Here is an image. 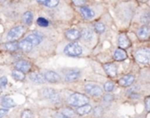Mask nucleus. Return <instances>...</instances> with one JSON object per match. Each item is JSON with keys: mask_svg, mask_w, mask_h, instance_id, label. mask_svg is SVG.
Returning a JSON list of instances; mask_svg holds the SVG:
<instances>
[{"mask_svg": "<svg viewBox=\"0 0 150 118\" xmlns=\"http://www.w3.org/2000/svg\"><path fill=\"white\" fill-rule=\"evenodd\" d=\"M42 38H43L42 34L36 32H34V33H31V34H29L28 36H26V38H25V39H26V40H28L30 43H32L33 46H37V45H39V44L41 42Z\"/></svg>", "mask_w": 150, "mask_h": 118, "instance_id": "nucleus-7", "label": "nucleus"}, {"mask_svg": "<svg viewBox=\"0 0 150 118\" xmlns=\"http://www.w3.org/2000/svg\"><path fill=\"white\" fill-rule=\"evenodd\" d=\"M56 118H68L67 117H65L63 114H57L56 115Z\"/></svg>", "mask_w": 150, "mask_h": 118, "instance_id": "nucleus-40", "label": "nucleus"}, {"mask_svg": "<svg viewBox=\"0 0 150 118\" xmlns=\"http://www.w3.org/2000/svg\"><path fill=\"white\" fill-rule=\"evenodd\" d=\"M80 12H81L82 16H83L84 18H86V19H91V18H92L95 16L94 11H93L91 9H90L89 7H87V6H83V7H81Z\"/></svg>", "mask_w": 150, "mask_h": 118, "instance_id": "nucleus-15", "label": "nucleus"}, {"mask_svg": "<svg viewBox=\"0 0 150 118\" xmlns=\"http://www.w3.org/2000/svg\"><path fill=\"white\" fill-rule=\"evenodd\" d=\"M15 67L17 68V70L25 73L29 71V69L31 68V64L26 60H19L15 64Z\"/></svg>", "mask_w": 150, "mask_h": 118, "instance_id": "nucleus-10", "label": "nucleus"}, {"mask_svg": "<svg viewBox=\"0 0 150 118\" xmlns=\"http://www.w3.org/2000/svg\"><path fill=\"white\" fill-rule=\"evenodd\" d=\"M113 58L115 60L121 61V60H125L127 58V54L126 51H124L123 49H117L113 54Z\"/></svg>", "mask_w": 150, "mask_h": 118, "instance_id": "nucleus-17", "label": "nucleus"}, {"mask_svg": "<svg viewBox=\"0 0 150 118\" xmlns=\"http://www.w3.org/2000/svg\"><path fill=\"white\" fill-rule=\"evenodd\" d=\"M145 104H146V110L150 111V96L145 99Z\"/></svg>", "mask_w": 150, "mask_h": 118, "instance_id": "nucleus-35", "label": "nucleus"}, {"mask_svg": "<svg viewBox=\"0 0 150 118\" xmlns=\"http://www.w3.org/2000/svg\"><path fill=\"white\" fill-rule=\"evenodd\" d=\"M4 46H5V49L10 52H15L18 50V48H19L18 44L16 42H8L4 45Z\"/></svg>", "mask_w": 150, "mask_h": 118, "instance_id": "nucleus-25", "label": "nucleus"}, {"mask_svg": "<svg viewBox=\"0 0 150 118\" xmlns=\"http://www.w3.org/2000/svg\"><path fill=\"white\" fill-rule=\"evenodd\" d=\"M130 46V41H129V39L127 38V36L126 34H121L120 37H119V46L120 48H127L128 46Z\"/></svg>", "mask_w": 150, "mask_h": 118, "instance_id": "nucleus-16", "label": "nucleus"}, {"mask_svg": "<svg viewBox=\"0 0 150 118\" xmlns=\"http://www.w3.org/2000/svg\"><path fill=\"white\" fill-rule=\"evenodd\" d=\"M39 3L44 4L47 7L54 8L59 4V1H57V0H43V1H39Z\"/></svg>", "mask_w": 150, "mask_h": 118, "instance_id": "nucleus-24", "label": "nucleus"}, {"mask_svg": "<svg viewBox=\"0 0 150 118\" xmlns=\"http://www.w3.org/2000/svg\"><path fill=\"white\" fill-rule=\"evenodd\" d=\"M93 113H94L95 117H101L102 114H103V109H102L101 107H97V108L94 110Z\"/></svg>", "mask_w": 150, "mask_h": 118, "instance_id": "nucleus-33", "label": "nucleus"}, {"mask_svg": "<svg viewBox=\"0 0 150 118\" xmlns=\"http://www.w3.org/2000/svg\"><path fill=\"white\" fill-rule=\"evenodd\" d=\"M139 95L138 94H132L131 95V98H133V99H137V98H139Z\"/></svg>", "mask_w": 150, "mask_h": 118, "instance_id": "nucleus-39", "label": "nucleus"}, {"mask_svg": "<svg viewBox=\"0 0 150 118\" xmlns=\"http://www.w3.org/2000/svg\"><path fill=\"white\" fill-rule=\"evenodd\" d=\"M23 33H24L23 26H16L9 31V32L7 34V39L9 40H16V39H19Z\"/></svg>", "mask_w": 150, "mask_h": 118, "instance_id": "nucleus-4", "label": "nucleus"}, {"mask_svg": "<svg viewBox=\"0 0 150 118\" xmlns=\"http://www.w3.org/2000/svg\"><path fill=\"white\" fill-rule=\"evenodd\" d=\"M83 49L82 47L76 42L73 43H69L66 46V47L64 48V53L69 55V56H72V57H76L78 56L82 53Z\"/></svg>", "mask_w": 150, "mask_h": 118, "instance_id": "nucleus-2", "label": "nucleus"}, {"mask_svg": "<svg viewBox=\"0 0 150 118\" xmlns=\"http://www.w3.org/2000/svg\"><path fill=\"white\" fill-rule=\"evenodd\" d=\"M11 74H12V77L15 80H17V81H23L25 79V74L23 72H21L19 70H17V69L13 70L11 72Z\"/></svg>", "mask_w": 150, "mask_h": 118, "instance_id": "nucleus-23", "label": "nucleus"}, {"mask_svg": "<svg viewBox=\"0 0 150 118\" xmlns=\"http://www.w3.org/2000/svg\"><path fill=\"white\" fill-rule=\"evenodd\" d=\"M105 71L110 77H115L117 75V67L112 63H107L104 66Z\"/></svg>", "mask_w": 150, "mask_h": 118, "instance_id": "nucleus-12", "label": "nucleus"}, {"mask_svg": "<svg viewBox=\"0 0 150 118\" xmlns=\"http://www.w3.org/2000/svg\"><path fill=\"white\" fill-rule=\"evenodd\" d=\"M29 78L32 81L35 82V83H39V84H42V83H45L46 81V79H45V75H42L40 73H31L29 74Z\"/></svg>", "mask_w": 150, "mask_h": 118, "instance_id": "nucleus-9", "label": "nucleus"}, {"mask_svg": "<svg viewBox=\"0 0 150 118\" xmlns=\"http://www.w3.org/2000/svg\"><path fill=\"white\" fill-rule=\"evenodd\" d=\"M112 99H113V98H112V96H111V95H105V97H104V101H105V102H107V103L112 102Z\"/></svg>", "mask_w": 150, "mask_h": 118, "instance_id": "nucleus-36", "label": "nucleus"}, {"mask_svg": "<svg viewBox=\"0 0 150 118\" xmlns=\"http://www.w3.org/2000/svg\"><path fill=\"white\" fill-rule=\"evenodd\" d=\"M80 76V72L78 70H72V71H69L66 76H65V80L67 81H76Z\"/></svg>", "mask_w": 150, "mask_h": 118, "instance_id": "nucleus-18", "label": "nucleus"}, {"mask_svg": "<svg viewBox=\"0 0 150 118\" xmlns=\"http://www.w3.org/2000/svg\"><path fill=\"white\" fill-rule=\"evenodd\" d=\"M141 22L143 24H150V12L144 13L141 17Z\"/></svg>", "mask_w": 150, "mask_h": 118, "instance_id": "nucleus-30", "label": "nucleus"}, {"mask_svg": "<svg viewBox=\"0 0 150 118\" xmlns=\"http://www.w3.org/2000/svg\"><path fill=\"white\" fill-rule=\"evenodd\" d=\"M33 117V113L30 110H24L21 114V118H32Z\"/></svg>", "mask_w": 150, "mask_h": 118, "instance_id": "nucleus-32", "label": "nucleus"}, {"mask_svg": "<svg viewBox=\"0 0 150 118\" xmlns=\"http://www.w3.org/2000/svg\"><path fill=\"white\" fill-rule=\"evenodd\" d=\"M7 113H8V110H5V109H2V110H0V117H4L5 115H7Z\"/></svg>", "mask_w": 150, "mask_h": 118, "instance_id": "nucleus-37", "label": "nucleus"}, {"mask_svg": "<svg viewBox=\"0 0 150 118\" xmlns=\"http://www.w3.org/2000/svg\"><path fill=\"white\" fill-rule=\"evenodd\" d=\"M85 91L89 95L93 96H102V93H103V90L101 89L100 87L95 84H91V83L87 84L85 86Z\"/></svg>", "mask_w": 150, "mask_h": 118, "instance_id": "nucleus-5", "label": "nucleus"}, {"mask_svg": "<svg viewBox=\"0 0 150 118\" xmlns=\"http://www.w3.org/2000/svg\"><path fill=\"white\" fill-rule=\"evenodd\" d=\"M134 80H135V78L134 75H132V74L126 75V76L122 77L121 79H120L119 84L121 85L122 87H129L134 82Z\"/></svg>", "mask_w": 150, "mask_h": 118, "instance_id": "nucleus-8", "label": "nucleus"}, {"mask_svg": "<svg viewBox=\"0 0 150 118\" xmlns=\"http://www.w3.org/2000/svg\"><path fill=\"white\" fill-rule=\"evenodd\" d=\"M73 3L76 4V5H81V4H84L85 3V1H79V0H77V1H73Z\"/></svg>", "mask_w": 150, "mask_h": 118, "instance_id": "nucleus-38", "label": "nucleus"}, {"mask_svg": "<svg viewBox=\"0 0 150 118\" xmlns=\"http://www.w3.org/2000/svg\"><path fill=\"white\" fill-rule=\"evenodd\" d=\"M94 27H95L96 32L98 33H103L105 31V25L102 23H97Z\"/></svg>", "mask_w": 150, "mask_h": 118, "instance_id": "nucleus-28", "label": "nucleus"}, {"mask_svg": "<svg viewBox=\"0 0 150 118\" xmlns=\"http://www.w3.org/2000/svg\"><path fill=\"white\" fill-rule=\"evenodd\" d=\"M92 110V108L91 105H84L83 107L77 108L76 113L80 116H84V115H88L89 113H91Z\"/></svg>", "mask_w": 150, "mask_h": 118, "instance_id": "nucleus-22", "label": "nucleus"}, {"mask_svg": "<svg viewBox=\"0 0 150 118\" xmlns=\"http://www.w3.org/2000/svg\"><path fill=\"white\" fill-rule=\"evenodd\" d=\"M104 88H105V91L111 92V91H112L113 88H114V84H113L112 82H111V81H108V82H106V83L104 85Z\"/></svg>", "mask_w": 150, "mask_h": 118, "instance_id": "nucleus-31", "label": "nucleus"}, {"mask_svg": "<svg viewBox=\"0 0 150 118\" xmlns=\"http://www.w3.org/2000/svg\"><path fill=\"white\" fill-rule=\"evenodd\" d=\"M81 37L84 39V40H91L93 38V32L92 30L89 29V28H84L82 32H81Z\"/></svg>", "mask_w": 150, "mask_h": 118, "instance_id": "nucleus-21", "label": "nucleus"}, {"mask_svg": "<svg viewBox=\"0 0 150 118\" xmlns=\"http://www.w3.org/2000/svg\"><path fill=\"white\" fill-rule=\"evenodd\" d=\"M45 79H46L47 81L51 82V83H57V82H59L61 81L60 76L56 73H54L53 71L47 72L46 74H45Z\"/></svg>", "mask_w": 150, "mask_h": 118, "instance_id": "nucleus-11", "label": "nucleus"}, {"mask_svg": "<svg viewBox=\"0 0 150 118\" xmlns=\"http://www.w3.org/2000/svg\"><path fill=\"white\" fill-rule=\"evenodd\" d=\"M7 82H8V81H7V78H6V77L3 76V77L0 79V85H1V87H4V86L7 84Z\"/></svg>", "mask_w": 150, "mask_h": 118, "instance_id": "nucleus-34", "label": "nucleus"}, {"mask_svg": "<svg viewBox=\"0 0 150 118\" xmlns=\"http://www.w3.org/2000/svg\"><path fill=\"white\" fill-rule=\"evenodd\" d=\"M65 36L69 40H76L77 39L81 37V32L78 30L70 29L65 32Z\"/></svg>", "mask_w": 150, "mask_h": 118, "instance_id": "nucleus-14", "label": "nucleus"}, {"mask_svg": "<svg viewBox=\"0 0 150 118\" xmlns=\"http://www.w3.org/2000/svg\"><path fill=\"white\" fill-rule=\"evenodd\" d=\"M33 44L32 43H30L28 40H26V39H24V40H22V41H20L19 43H18V47L21 49V50H23V51H25V52H30L32 49H33Z\"/></svg>", "mask_w": 150, "mask_h": 118, "instance_id": "nucleus-19", "label": "nucleus"}, {"mask_svg": "<svg viewBox=\"0 0 150 118\" xmlns=\"http://www.w3.org/2000/svg\"><path fill=\"white\" fill-rule=\"evenodd\" d=\"M62 114H63L65 117H67L68 118H72L75 117V112H74L72 110H70V109H68V108H65V109H63V110H62Z\"/></svg>", "mask_w": 150, "mask_h": 118, "instance_id": "nucleus-27", "label": "nucleus"}, {"mask_svg": "<svg viewBox=\"0 0 150 118\" xmlns=\"http://www.w3.org/2000/svg\"><path fill=\"white\" fill-rule=\"evenodd\" d=\"M150 35V28L149 26H143L137 32V36L142 40H146Z\"/></svg>", "mask_w": 150, "mask_h": 118, "instance_id": "nucleus-13", "label": "nucleus"}, {"mask_svg": "<svg viewBox=\"0 0 150 118\" xmlns=\"http://www.w3.org/2000/svg\"><path fill=\"white\" fill-rule=\"evenodd\" d=\"M43 95L47 99H49L54 103H58L60 101V95L53 88H46L43 91Z\"/></svg>", "mask_w": 150, "mask_h": 118, "instance_id": "nucleus-6", "label": "nucleus"}, {"mask_svg": "<svg viewBox=\"0 0 150 118\" xmlns=\"http://www.w3.org/2000/svg\"><path fill=\"white\" fill-rule=\"evenodd\" d=\"M33 18V16L32 12H30V11H26V12H25L24 15H23V20H24V22H25L26 25H28L32 24Z\"/></svg>", "mask_w": 150, "mask_h": 118, "instance_id": "nucleus-26", "label": "nucleus"}, {"mask_svg": "<svg viewBox=\"0 0 150 118\" xmlns=\"http://www.w3.org/2000/svg\"><path fill=\"white\" fill-rule=\"evenodd\" d=\"M135 59L138 62L147 64L150 61V50L148 48H141L135 53Z\"/></svg>", "mask_w": 150, "mask_h": 118, "instance_id": "nucleus-3", "label": "nucleus"}, {"mask_svg": "<svg viewBox=\"0 0 150 118\" xmlns=\"http://www.w3.org/2000/svg\"><path fill=\"white\" fill-rule=\"evenodd\" d=\"M1 103H2V106L6 108V109L13 108L16 105L14 101L11 98H10V97H3L2 100H1Z\"/></svg>", "mask_w": 150, "mask_h": 118, "instance_id": "nucleus-20", "label": "nucleus"}, {"mask_svg": "<svg viewBox=\"0 0 150 118\" xmlns=\"http://www.w3.org/2000/svg\"><path fill=\"white\" fill-rule=\"evenodd\" d=\"M68 103L69 105L73 106V107H83L84 105H87L89 103V98L86 97L84 95L79 94V93H76L71 95L69 99H68Z\"/></svg>", "mask_w": 150, "mask_h": 118, "instance_id": "nucleus-1", "label": "nucleus"}, {"mask_svg": "<svg viewBox=\"0 0 150 118\" xmlns=\"http://www.w3.org/2000/svg\"><path fill=\"white\" fill-rule=\"evenodd\" d=\"M37 24L41 27H47V26H48L49 22L44 18H39L38 20H37Z\"/></svg>", "mask_w": 150, "mask_h": 118, "instance_id": "nucleus-29", "label": "nucleus"}]
</instances>
